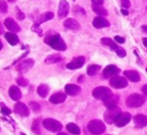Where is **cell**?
I'll return each instance as SVG.
<instances>
[{"mask_svg":"<svg viewBox=\"0 0 147 135\" xmlns=\"http://www.w3.org/2000/svg\"><path fill=\"white\" fill-rule=\"evenodd\" d=\"M119 73H120V70H119L116 65H107L104 69V71H103V77H104L105 79H109V78H112V77L117 76Z\"/></svg>","mask_w":147,"mask_h":135,"instance_id":"9c48e42d","label":"cell"},{"mask_svg":"<svg viewBox=\"0 0 147 135\" xmlns=\"http://www.w3.org/2000/svg\"><path fill=\"white\" fill-rule=\"evenodd\" d=\"M121 4L125 8H129L130 7V1L129 0H121Z\"/></svg>","mask_w":147,"mask_h":135,"instance_id":"74e56055","label":"cell"},{"mask_svg":"<svg viewBox=\"0 0 147 135\" xmlns=\"http://www.w3.org/2000/svg\"><path fill=\"white\" fill-rule=\"evenodd\" d=\"M34 65V61L32 59H27L25 61H22L16 65V71L19 74H24V73L28 72L31 68Z\"/></svg>","mask_w":147,"mask_h":135,"instance_id":"52a82bcc","label":"cell"},{"mask_svg":"<svg viewBox=\"0 0 147 135\" xmlns=\"http://www.w3.org/2000/svg\"><path fill=\"white\" fill-rule=\"evenodd\" d=\"M101 43H102L103 45L110 47V49L114 51H115V49H117V47H118V45H116V43H114V41H113L111 38H109V37H103V38L101 39Z\"/></svg>","mask_w":147,"mask_h":135,"instance_id":"83f0119b","label":"cell"},{"mask_svg":"<svg viewBox=\"0 0 147 135\" xmlns=\"http://www.w3.org/2000/svg\"><path fill=\"white\" fill-rule=\"evenodd\" d=\"M115 53L118 55V57H124L125 55H126V51H125V49H123L122 47H117V49H115Z\"/></svg>","mask_w":147,"mask_h":135,"instance_id":"d590c367","label":"cell"},{"mask_svg":"<svg viewBox=\"0 0 147 135\" xmlns=\"http://www.w3.org/2000/svg\"><path fill=\"white\" fill-rule=\"evenodd\" d=\"M3 32H4V30H3V26H2V24H1V22H0V34H2Z\"/></svg>","mask_w":147,"mask_h":135,"instance_id":"7bdbcfd3","label":"cell"},{"mask_svg":"<svg viewBox=\"0 0 147 135\" xmlns=\"http://www.w3.org/2000/svg\"><path fill=\"white\" fill-rule=\"evenodd\" d=\"M4 36H5V39H6L9 43V45H16L17 43H19V38H18V36L15 34V32H6L4 34Z\"/></svg>","mask_w":147,"mask_h":135,"instance_id":"603a6c76","label":"cell"},{"mask_svg":"<svg viewBox=\"0 0 147 135\" xmlns=\"http://www.w3.org/2000/svg\"><path fill=\"white\" fill-rule=\"evenodd\" d=\"M9 2H14V0H8Z\"/></svg>","mask_w":147,"mask_h":135,"instance_id":"c3c4849f","label":"cell"},{"mask_svg":"<svg viewBox=\"0 0 147 135\" xmlns=\"http://www.w3.org/2000/svg\"><path fill=\"white\" fill-rule=\"evenodd\" d=\"M123 74L131 82H139L140 80V75L136 71H125Z\"/></svg>","mask_w":147,"mask_h":135,"instance_id":"44dd1931","label":"cell"},{"mask_svg":"<svg viewBox=\"0 0 147 135\" xmlns=\"http://www.w3.org/2000/svg\"><path fill=\"white\" fill-rule=\"evenodd\" d=\"M121 12H122L124 15H128V11L125 10V9H122V10H121Z\"/></svg>","mask_w":147,"mask_h":135,"instance_id":"f6af8a7d","label":"cell"},{"mask_svg":"<svg viewBox=\"0 0 147 135\" xmlns=\"http://www.w3.org/2000/svg\"><path fill=\"white\" fill-rule=\"evenodd\" d=\"M92 8H93V10H94V12L97 13L99 16H106V15L108 14L107 10L102 6V5H95V4H93L92 5Z\"/></svg>","mask_w":147,"mask_h":135,"instance_id":"4316f807","label":"cell"},{"mask_svg":"<svg viewBox=\"0 0 147 135\" xmlns=\"http://www.w3.org/2000/svg\"><path fill=\"white\" fill-rule=\"evenodd\" d=\"M67 130L74 135H80V133H81L80 127L77 124H75V123H69V124L67 125Z\"/></svg>","mask_w":147,"mask_h":135,"instance_id":"484cf974","label":"cell"},{"mask_svg":"<svg viewBox=\"0 0 147 135\" xmlns=\"http://www.w3.org/2000/svg\"><path fill=\"white\" fill-rule=\"evenodd\" d=\"M0 108H1V112H2V114H4V115L11 114V110L5 106L4 103H0Z\"/></svg>","mask_w":147,"mask_h":135,"instance_id":"836d02e7","label":"cell"},{"mask_svg":"<svg viewBox=\"0 0 147 135\" xmlns=\"http://www.w3.org/2000/svg\"><path fill=\"white\" fill-rule=\"evenodd\" d=\"M8 93H9V97L14 101H19L21 99V96H22L21 95V91L16 86H11L9 88Z\"/></svg>","mask_w":147,"mask_h":135,"instance_id":"ac0fdd59","label":"cell"},{"mask_svg":"<svg viewBox=\"0 0 147 135\" xmlns=\"http://www.w3.org/2000/svg\"><path fill=\"white\" fill-rule=\"evenodd\" d=\"M63 25H65V27H67V28H69V29H71V30H78V29L80 28L79 22L73 18L65 19V20L63 21Z\"/></svg>","mask_w":147,"mask_h":135,"instance_id":"ffe728a7","label":"cell"},{"mask_svg":"<svg viewBox=\"0 0 147 135\" xmlns=\"http://www.w3.org/2000/svg\"><path fill=\"white\" fill-rule=\"evenodd\" d=\"M4 25L6 26L7 29H9V30L12 31V32H18V31H20L19 25L17 24V23L14 21V19H12L11 17H8V18L5 19Z\"/></svg>","mask_w":147,"mask_h":135,"instance_id":"9a60e30c","label":"cell"},{"mask_svg":"<svg viewBox=\"0 0 147 135\" xmlns=\"http://www.w3.org/2000/svg\"><path fill=\"white\" fill-rule=\"evenodd\" d=\"M45 43L49 45L55 51H63L67 49V45L65 43V41H63V38H61L59 33H53L51 35H47V37H45Z\"/></svg>","mask_w":147,"mask_h":135,"instance_id":"6da1fadb","label":"cell"},{"mask_svg":"<svg viewBox=\"0 0 147 135\" xmlns=\"http://www.w3.org/2000/svg\"><path fill=\"white\" fill-rule=\"evenodd\" d=\"M141 29H142L143 32L147 34V25H142V26H141Z\"/></svg>","mask_w":147,"mask_h":135,"instance_id":"b9f144b4","label":"cell"},{"mask_svg":"<svg viewBox=\"0 0 147 135\" xmlns=\"http://www.w3.org/2000/svg\"><path fill=\"white\" fill-rule=\"evenodd\" d=\"M88 130L94 135H102L106 131V125L101 120L95 119L88 123Z\"/></svg>","mask_w":147,"mask_h":135,"instance_id":"7a4b0ae2","label":"cell"},{"mask_svg":"<svg viewBox=\"0 0 147 135\" xmlns=\"http://www.w3.org/2000/svg\"><path fill=\"white\" fill-rule=\"evenodd\" d=\"M65 91L69 96H77L78 94H80L81 87H79L78 85L75 84H67L65 87Z\"/></svg>","mask_w":147,"mask_h":135,"instance_id":"2e32d148","label":"cell"},{"mask_svg":"<svg viewBox=\"0 0 147 135\" xmlns=\"http://www.w3.org/2000/svg\"><path fill=\"white\" fill-rule=\"evenodd\" d=\"M3 47V45H2V43H1V41H0V51H1V49Z\"/></svg>","mask_w":147,"mask_h":135,"instance_id":"7dc6e473","label":"cell"},{"mask_svg":"<svg viewBox=\"0 0 147 135\" xmlns=\"http://www.w3.org/2000/svg\"><path fill=\"white\" fill-rule=\"evenodd\" d=\"M14 112L16 113L17 115L22 117H27L29 115V109L28 107L25 104L21 102H18L14 105Z\"/></svg>","mask_w":147,"mask_h":135,"instance_id":"7c38bea8","label":"cell"},{"mask_svg":"<svg viewBox=\"0 0 147 135\" xmlns=\"http://www.w3.org/2000/svg\"><path fill=\"white\" fill-rule=\"evenodd\" d=\"M16 10H17V18H18L19 20H23V19H24V17H25L24 13L21 12V11L19 10L18 7H17V8H16Z\"/></svg>","mask_w":147,"mask_h":135,"instance_id":"8d00e7d4","label":"cell"},{"mask_svg":"<svg viewBox=\"0 0 147 135\" xmlns=\"http://www.w3.org/2000/svg\"><path fill=\"white\" fill-rule=\"evenodd\" d=\"M39 120H35L32 123V127H31V130L33 131V133L36 135H40V127H39Z\"/></svg>","mask_w":147,"mask_h":135,"instance_id":"4dcf8cb0","label":"cell"},{"mask_svg":"<svg viewBox=\"0 0 147 135\" xmlns=\"http://www.w3.org/2000/svg\"><path fill=\"white\" fill-rule=\"evenodd\" d=\"M101 70V65H90L87 69V73L89 76H94Z\"/></svg>","mask_w":147,"mask_h":135,"instance_id":"f1b7e54d","label":"cell"},{"mask_svg":"<svg viewBox=\"0 0 147 135\" xmlns=\"http://www.w3.org/2000/svg\"><path fill=\"white\" fill-rule=\"evenodd\" d=\"M29 106H30V108L32 109L33 112H35V113L39 112V110H40V106H39L38 103L30 102V103H29Z\"/></svg>","mask_w":147,"mask_h":135,"instance_id":"e575fe53","label":"cell"},{"mask_svg":"<svg viewBox=\"0 0 147 135\" xmlns=\"http://www.w3.org/2000/svg\"><path fill=\"white\" fill-rule=\"evenodd\" d=\"M145 102V99L140 94H132L126 99V105L129 108H139Z\"/></svg>","mask_w":147,"mask_h":135,"instance_id":"277c9868","label":"cell"},{"mask_svg":"<svg viewBox=\"0 0 147 135\" xmlns=\"http://www.w3.org/2000/svg\"><path fill=\"white\" fill-rule=\"evenodd\" d=\"M53 12H45V13H43V14H40L38 17H37L36 21H35V24L39 25V24H41V23L51 20V19H53Z\"/></svg>","mask_w":147,"mask_h":135,"instance_id":"7402d4cb","label":"cell"},{"mask_svg":"<svg viewBox=\"0 0 147 135\" xmlns=\"http://www.w3.org/2000/svg\"><path fill=\"white\" fill-rule=\"evenodd\" d=\"M127 85H128V82L124 77L115 76L112 77L110 80V86L115 89H123L127 87Z\"/></svg>","mask_w":147,"mask_h":135,"instance_id":"ba28073f","label":"cell"},{"mask_svg":"<svg viewBox=\"0 0 147 135\" xmlns=\"http://www.w3.org/2000/svg\"><path fill=\"white\" fill-rule=\"evenodd\" d=\"M118 113H120L118 107L115 108V109H108V111H106L105 116H104L106 122L108 123V124H112V123H114V120H115V118H116L117 115H118Z\"/></svg>","mask_w":147,"mask_h":135,"instance_id":"5bb4252c","label":"cell"},{"mask_svg":"<svg viewBox=\"0 0 147 135\" xmlns=\"http://www.w3.org/2000/svg\"><path fill=\"white\" fill-rule=\"evenodd\" d=\"M143 45L147 47V37H144V38H143Z\"/></svg>","mask_w":147,"mask_h":135,"instance_id":"ee69618b","label":"cell"},{"mask_svg":"<svg viewBox=\"0 0 147 135\" xmlns=\"http://www.w3.org/2000/svg\"><path fill=\"white\" fill-rule=\"evenodd\" d=\"M61 61V57L59 55V53H53V55H51L45 59V63H47V65H51V63H59V61Z\"/></svg>","mask_w":147,"mask_h":135,"instance_id":"cb8c5ba5","label":"cell"},{"mask_svg":"<svg viewBox=\"0 0 147 135\" xmlns=\"http://www.w3.org/2000/svg\"><path fill=\"white\" fill-rule=\"evenodd\" d=\"M37 94L41 97V98H45L49 93V87L45 84H41L40 86L37 88Z\"/></svg>","mask_w":147,"mask_h":135,"instance_id":"d4e9b609","label":"cell"},{"mask_svg":"<svg viewBox=\"0 0 147 135\" xmlns=\"http://www.w3.org/2000/svg\"><path fill=\"white\" fill-rule=\"evenodd\" d=\"M21 135H25V134H24V133H21Z\"/></svg>","mask_w":147,"mask_h":135,"instance_id":"681fc988","label":"cell"},{"mask_svg":"<svg viewBox=\"0 0 147 135\" xmlns=\"http://www.w3.org/2000/svg\"><path fill=\"white\" fill-rule=\"evenodd\" d=\"M108 135H111V134H108Z\"/></svg>","mask_w":147,"mask_h":135,"instance_id":"816d5d0a","label":"cell"},{"mask_svg":"<svg viewBox=\"0 0 147 135\" xmlns=\"http://www.w3.org/2000/svg\"><path fill=\"white\" fill-rule=\"evenodd\" d=\"M42 125L47 130L51 132H59L63 129V125L59 121L53 118H47L42 121Z\"/></svg>","mask_w":147,"mask_h":135,"instance_id":"5b68a950","label":"cell"},{"mask_svg":"<svg viewBox=\"0 0 147 135\" xmlns=\"http://www.w3.org/2000/svg\"><path fill=\"white\" fill-rule=\"evenodd\" d=\"M65 99H67V93L57 92L51 95V98H49V102L51 104H61V103L65 102Z\"/></svg>","mask_w":147,"mask_h":135,"instance_id":"4fadbf2b","label":"cell"},{"mask_svg":"<svg viewBox=\"0 0 147 135\" xmlns=\"http://www.w3.org/2000/svg\"><path fill=\"white\" fill-rule=\"evenodd\" d=\"M146 72H147V69H146Z\"/></svg>","mask_w":147,"mask_h":135,"instance_id":"f907efd6","label":"cell"},{"mask_svg":"<svg viewBox=\"0 0 147 135\" xmlns=\"http://www.w3.org/2000/svg\"><path fill=\"white\" fill-rule=\"evenodd\" d=\"M134 123L139 128H143V127L147 126V116L143 114H137L134 117Z\"/></svg>","mask_w":147,"mask_h":135,"instance_id":"d6986e66","label":"cell"},{"mask_svg":"<svg viewBox=\"0 0 147 135\" xmlns=\"http://www.w3.org/2000/svg\"><path fill=\"white\" fill-rule=\"evenodd\" d=\"M142 92L144 93V94L147 96V84H146V85H144V86L142 87Z\"/></svg>","mask_w":147,"mask_h":135,"instance_id":"60d3db41","label":"cell"},{"mask_svg":"<svg viewBox=\"0 0 147 135\" xmlns=\"http://www.w3.org/2000/svg\"><path fill=\"white\" fill-rule=\"evenodd\" d=\"M92 95H93L94 98L103 101V102L106 101V100H108L109 98H111V97L113 96L112 91H111L109 88H107V87H103V86L95 88L92 92Z\"/></svg>","mask_w":147,"mask_h":135,"instance_id":"3957f363","label":"cell"},{"mask_svg":"<svg viewBox=\"0 0 147 135\" xmlns=\"http://www.w3.org/2000/svg\"><path fill=\"white\" fill-rule=\"evenodd\" d=\"M16 83L21 87H26L27 84H28V81L23 78V77H19V78L16 79Z\"/></svg>","mask_w":147,"mask_h":135,"instance_id":"d6a6232c","label":"cell"},{"mask_svg":"<svg viewBox=\"0 0 147 135\" xmlns=\"http://www.w3.org/2000/svg\"><path fill=\"white\" fill-rule=\"evenodd\" d=\"M92 3L95 5H102L104 3V0H92Z\"/></svg>","mask_w":147,"mask_h":135,"instance_id":"ab89813d","label":"cell"},{"mask_svg":"<svg viewBox=\"0 0 147 135\" xmlns=\"http://www.w3.org/2000/svg\"><path fill=\"white\" fill-rule=\"evenodd\" d=\"M69 12V5L67 3V0H61L59 5V11H57V15L59 18H63L65 17Z\"/></svg>","mask_w":147,"mask_h":135,"instance_id":"8fae6325","label":"cell"},{"mask_svg":"<svg viewBox=\"0 0 147 135\" xmlns=\"http://www.w3.org/2000/svg\"><path fill=\"white\" fill-rule=\"evenodd\" d=\"M115 41H116V43H125L124 37H121V36H119V35H116V36H115Z\"/></svg>","mask_w":147,"mask_h":135,"instance_id":"f35d334b","label":"cell"},{"mask_svg":"<svg viewBox=\"0 0 147 135\" xmlns=\"http://www.w3.org/2000/svg\"><path fill=\"white\" fill-rule=\"evenodd\" d=\"M131 120V115L128 112H123V113H118V115L116 116L114 120V123L116 126L118 127H123L125 125H127L129 123V121Z\"/></svg>","mask_w":147,"mask_h":135,"instance_id":"8992f818","label":"cell"},{"mask_svg":"<svg viewBox=\"0 0 147 135\" xmlns=\"http://www.w3.org/2000/svg\"><path fill=\"white\" fill-rule=\"evenodd\" d=\"M7 9H8V6H7V3L5 0H0V12L2 13H6Z\"/></svg>","mask_w":147,"mask_h":135,"instance_id":"1f68e13d","label":"cell"},{"mask_svg":"<svg viewBox=\"0 0 147 135\" xmlns=\"http://www.w3.org/2000/svg\"><path fill=\"white\" fill-rule=\"evenodd\" d=\"M93 25H94L96 28H103V27L110 26V22H109L107 19H105L104 17L98 16L94 19V21H93Z\"/></svg>","mask_w":147,"mask_h":135,"instance_id":"e0dca14e","label":"cell"},{"mask_svg":"<svg viewBox=\"0 0 147 135\" xmlns=\"http://www.w3.org/2000/svg\"><path fill=\"white\" fill-rule=\"evenodd\" d=\"M104 104H105V106L107 107V109H115V108H117V99L114 100V99L111 97L108 100L104 101Z\"/></svg>","mask_w":147,"mask_h":135,"instance_id":"f546056e","label":"cell"},{"mask_svg":"<svg viewBox=\"0 0 147 135\" xmlns=\"http://www.w3.org/2000/svg\"><path fill=\"white\" fill-rule=\"evenodd\" d=\"M57 135H69V134H67V133H65V132H59Z\"/></svg>","mask_w":147,"mask_h":135,"instance_id":"bcb514c9","label":"cell"},{"mask_svg":"<svg viewBox=\"0 0 147 135\" xmlns=\"http://www.w3.org/2000/svg\"><path fill=\"white\" fill-rule=\"evenodd\" d=\"M86 59L84 57H77L67 65V68L69 70H77V69H81L83 67V65L85 63Z\"/></svg>","mask_w":147,"mask_h":135,"instance_id":"30bf717a","label":"cell"}]
</instances>
